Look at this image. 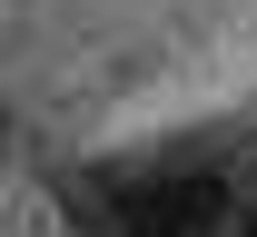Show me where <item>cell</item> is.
I'll return each mask as SVG.
<instances>
[{
    "instance_id": "7a4b0ae2",
    "label": "cell",
    "mask_w": 257,
    "mask_h": 237,
    "mask_svg": "<svg viewBox=\"0 0 257 237\" xmlns=\"http://www.w3.org/2000/svg\"><path fill=\"white\" fill-rule=\"evenodd\" d=\"M237 237H257V207H247V217H237Z\"/></svg>"
},
{
    "instance_id": "6da1fadb",
    "label": "cell",
    "mask_w": 257,
    "mask_h": 237,
    "mask_svg": "<svg viewBox=\"0 0 257 237\" xmlns=\"http://www.w3.org/2000/svg\"><path fill=\"white\" fill-rule=\"evenodd\" d=\"M119 237H227L237 227V207H227V178H159V188H128Z\"/></svg>"
}]
</instances>
